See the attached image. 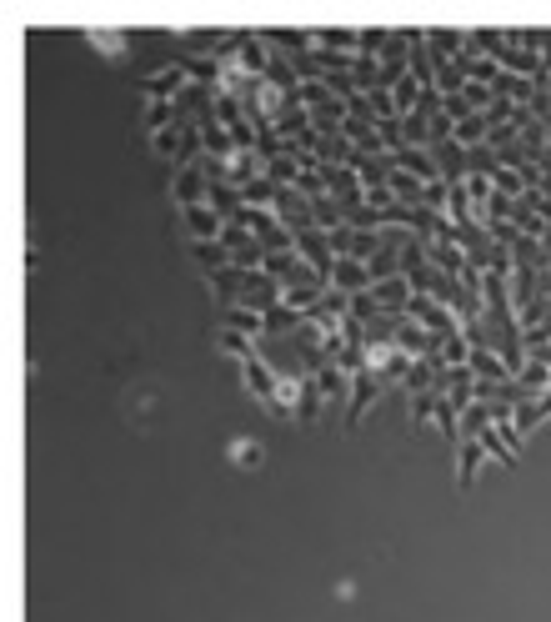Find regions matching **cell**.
<instances>
[{"label":"cell","mask_w":551,"mask_h":622,"mask_svg":"<svg viewBox=\"0 0 551 622\" xmlns=\"http://www.w3.org/2000/svg\"><path fill=\"white\" fill-rule=\"evenodd\" d=\"M406 317H411L416 327H426L436 342H441V337H451V332H461V317H456V311H451V306H441L436 296H421V291L411 296Z\"/></svg>","instance_id":"obj_1"},{"label":"cell","mask_w":551,"mask_h":622,"mask_svg":"<svg viewBox=\"0 0 551 622\" xmlns=\"http://www.w3.org/2000/svg\"><path fill=\"white\" fill-rule=\"evenodd\" d=\"M241 382H246V392L271 412V402H276V382H281V367H276L266 352H256L251 362H241Z\"/></svg>","instance_id":"obj_2"},{"label":"cell","mask_w":551,"mask_h":622,"mask_svg":"<svg viewBox=\"0 0 551 622\" xmlns=\"http://www.w3.org/2000/svg\"><path fill=\"white\" fill-rule=\"evenodd\" d=\"M186 86H191L186 66H181V61H166L156 76H146V81H141V96H146V106H156V101H176Z\"/></svg>","instance_id":"obj_3"},{"label":"cell","mask_w":551,"mask_h":622,"mask_svg":"<svg viewBox=\"0 0 551 622\" xmlns=\"http://www.w3.org/2000/svg\"><path fill=\"white\" fill-rule=\"evenodd\" d=\"M236 306H251V311H276L281 306V281L266 276V271H246L241 276V301Z\"/></svg>","instance_id":"obj_4"},{"label":"cell","mask_w":551,"mask_h":622,"mask_svg":"<svg viewBox=\"0 0 551 622\" xmlns=\"http://www.w3.org/2000/svg\"><path fill=\"white\" fill-rule=\"evenodd\" d=\"M421 251H426V261L441 271V276H451V281H461L466 271H471V261H466V251L456 246V241H436V236H421Z\"/></svg>","instance_id":"obj_5"},{"label":"cell","mask_w":551,"mask_h":622,"mask_svg":"<svg viewBox=\"0 0 551 622\" xmlns=\"http://www.w3.org/2000/svg\"><path fill=\"white\" fill-rule=\"evenodd\" d=\"M296 256L306 261V266H316L321 276H331V266H336V251H331V236L326 231H296Z\"/></svg>","instance_id":"obj_6"},{"label":"cell","mask_w":551,"mask_h":622,"mask_svg":"<svg viewBox=\"0 0 551 622\" xmlns=\"http://www.w3.org/2000/svg\"><path fill=\"white\" fill-rule=\"evenodd\" d=\"M181 226L191 231V241H221L226 216H221V211H211V206L201 201V206H186V211H181Z\"/></svg>","instance_id":"obj_7"},{"label":"cell","mask_w":551,"mask_h":622,"mask_svg":"<svg viewBox=\"0 0 551 622\" xmlns=\"http://www.w3.org/2000/svg\"><path fill=\"white\" fill-rule=\"evenodd\" d=\"M381 392H386V387H381L366 367H356V372H351V407H346V427H356V422L366 417V407H371Z\"/></svg>","instance_id":"obj_8"},{"label":"cell","mask_w":551,"mask_h":622,"mask_svg":"<svg viewBox=\"0 0 551 622\" xmlns=\"http://www.w3.org/2000/svg\"><path fill=\"white\" fill-rule=\"evenodd\" d=\"M396 171H406V176H416V181H426V186L446 181V176H441V166H436V156H431V151H421V146L396 151Z\"/></svg>","instance_id":"obj_9"},{"label":"cell","mask_w":551,"mask_h":622,"mask_svg":"<svg viewBox=\"0 0 551 622\" xmlns=\"http://www.w3.org/2000/svg\"><path fill=\"white\" fill-rule=\"evenodd\" d=\"M331 286L346 291V296L371 291V266H366V261H351V256H336V266H331Z\"/></svg>","instance_id":"obj_10"},{"label":"cell","mask_w":551,"mask_h":622,"mask_svg":"<svg viewBox=\"0 0 551 622\" xmlns=\"http://www.w3.org/2000/svg\"><path fill=\"white\" fill-rule=\"evenodd\" d=\"M396 347H401L411 362H426V357H436V337H431L426 327H416L411 317H401V327H396Z\"/></svg>","instance_id":"obj_11"},{"label":"cell","mask_w":551,"mask_h":622,"mask_svg":"<svg viewBox=\"0 0 551 622\" xmlns=\"http://www.w3.org/2000/svg\"><path fill=\"white\" fill-rule=\"evenodd\" d=\"M171 196H176V206L186 211V206H201L206 196H211V181L196 171V166H186V171H176V181H171Z\"/></svg>","instance_id":"obj_12"},{"label":"cell","mask_w":551,"mask_h":622,"mask_svg":"<svg viewBox=\"0 0 551 622\" xmlns=\"http://www.w3.org/2000/svg\"><path fill=\"white\" fill-rule=\"evenodd\" d=\"M471 372H476V382H511V367L501 362L496 347H476L471 352Z\"/></svg>","instance_id":"obj_13"},{"label":"cell","mask_w":551,"mask_h":622,"mask_svg":"<svg viewBox=\"0 0 551 622\" xmlns=\"http://www.w3.org/2000/svg\"><path fill=\"white\" fill-rule=\"evenodd\" d=\"M191 256H196V266H201L206 276H221V271H231V251H226L221 241H191Z\"/></svg>","instance_id":"obj_14"},{"label":"cell","mask_w":551,"mask_h":622,"mask_svg":"<svg viewBox=\"0 0 551 622\" xmlns=\"http://www.w3.org/2000/svg\"><path fill=\"white\" fill-rule=\"evenodd\" d=\"M216 347H221V352H226L236 367H241V362H251V357L261 352V347H256V337H246V332H231V327H221V332H216Z\"/></svg>","instance_id":"obj_15"},{"label":"cell","mask_w":551,"mask_h":622,"mask_svg":"<svg viewBox=\"0 0 551 622\" xmlns=\"http://www.w3.org/2000/svg\"><path fill=\"white\" fill-rule=\"evenodd\" d=\"M226 327L231 332H246V337H266V311H251V306H226Z\"/></svg>","instance_id":"obj_16"},{"label":"cell","mask_w":551,"mask_h":622,"mask_svg":"<svg viewBox=\"0 0 551 622\" xmlns=\"http://www.w3.org/2000/svg\"><path fill=\"white\" fill-rule=\"evenodd\" d=\"M481 457H486V447H481V442H461V452H456V482H461V487H471V482H476Z\"/></svg>","instance_id":"obj_17"},{"label":"cell","mask_w":551,"mask_h":622,"mask_svg":"<svg viewBox=\"0 0 551 622\" xmlns=\"http://www.w3.org/2000/svg\"><path fill=\"white\" fill-rule=\"evenodd\" d=\"M391 196H396L401 206H426V181H416V176L396 171V176H391Z\"/></svg>","instance_id":"obj_18"},{"label":"cell","mask_w":551,"mask_h":622,"mask_svg":"<svg viewBox=\"0 0 551 622\" xmlns=\"http://www.w3.org/2000/svg\"><path fill=\"white\" fill-rule=\"evenodd\" d=\"M206 206H211V211H221V216L231 221V216H236L246 201H241V191H236V186H226V181H211V196H206Z\"/></svg>","instance_id":"obj_19"},{"label":"cell","mask_w":551,"mask_h":622,"mask_svg":"<svg viewBox=\"0 0 551 622\" xmlns=\"http://www.w3.org/2000/svg\"><path fill=\"white\" fill-rule=\"evenodd\" d=\"M486 427H491V402H471L461 412V442H476Z\"/></svg>","instance_id":"obj_20"},{"label":"cell","mask_w":551,"mask_h":622,"mask_svg":"<svg viewBox=\"0 0 551 622\" xmlns=\"http://www.w3.org/2000/svg\"><path fill=\"white\" fill-rule=\"evenodd\" d=\"M421 91H431V86H421L416 76H401V81H396V91H391V96H396V111H401V116H411V111L421 106Z\"/></svg>","instance_id":"obj_21"},{"label":"cell","mask_w":551,"mask_h":622,"mask_svg":"<svg viewBox=\"0 0 551 622\" xmlns=\"http://www.w3.org/2000/svg\"><path fill=\"white\" fill-rule=\"evenodd\" d=\"M261 452H266V447H261L256 437H236V442H231V462H236V467H261Z\"/></svg>","instance_id":"obj_22"},{"label":"cell","mask_w":551,"mask_h":622,"mask_svg":"<svg viewBox=\"0 0 551 622\" xmlns=\"http://www.w3.org/2000/svg\"><path fill=\"white\" fill-rule=\"evenodd\" d=\"M86 41L101 46L106 56H126V46H131V36H121V31H86Z\"/></svg>","instance_id":"obj_23"}]
</instances>
